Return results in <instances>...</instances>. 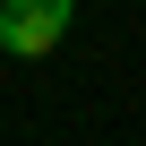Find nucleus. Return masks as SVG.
Masks as SVG:
<instances>
[{"instance_id":"1","label":"nucleus","mask_w":146,"mask_h":146,"mask_svg":"<svg viewBox=\"0 0 146 146\" xmlns=\"http://www.w3.org/2000/svg\"><path fill=\"white\" fill-rule=\"evenodd\" d=\"M69 17H78V0H0V52L9 60H43V52H60Z\"/></svg>"}]
</instances>
